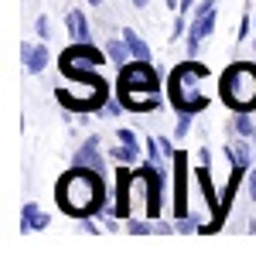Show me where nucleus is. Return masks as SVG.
I'll list each match as a JSON object with an SVG mask.
<instances>
[{
  "instance_id": "1",
  "label": "nucleus",
  "mask_w": 256,
  "mask_h": 256,
  "mask_svg": "<svg viewBox=\"0 0 256 256\" xmlns=\"http://www.w3.org/2000/svg\"><path fill=\"white\" fill-rule=\"evenodd\" d=\"M102 171H92V168H72L68 174L58 181V188H55V198H58V205L68 212V216H92V212H99L102 208V198H106V192H102Z\"/></svg>"
},
{
  "instance_id": "2",
  "label": "nucleus",
  "mask_w": 256,
  "mask_h": 256,
  "mask_svg": "<svg viewBox=\"0 0 256 256\" xmlns=\"http://www.w3.org/2000/svg\"><path fill=\"white\" fill-rule=\"evenodd\" d=\"M218 96L232 113L256 110V65H246V62L229 65L222 72V82H218Z\"/></svg>"
},
{
  "instance_id": "3",
  "label": "nucleus",
  "mask_w": 256,
  "mask_h": 256,
  "mask_svg": "<svg viewBox=\"0 0 256 256\" xmlns=\"http://www.w3.org/2000/svg\"><path fill=\"white\" fill-rule=\"evenodd\" d=\"M205 76H208V68L198 65V62H184V65H178L174 72H171L168 89H171V106H174L178 113H198V110L208 106V99L198 92V82L205 79Z\"/></svg>"
},
{
  "instance_id": "4",
  "label": "nucleus",
  "mask_w": 256,
  "mask_h": 256,
  "mask_svg": "<svg viewBox=\"0 0 256 256\" xmlns=\"http://www.w3.org/2000/svg\"><path fill=\"white\" fill-rule=\"evenodd\" d=\"M120 92H158V72L150 62H126L120 72Z\"/></svg>"
},
{
  "instance_id": "5",
  "label": "nucleus",
  "mask_w": 256,
  "mask_h": 256,
  "mask_svg": "<svg viewBox=\"0 0 256 256\" xmlns=\"http://www.w3.org/2000/svg\"><path fill=\"white\" fill-rule=\"evenodd\" d=\"M216 18H218L216 0H202V4H198L195 20H192V28H188V58H195V55H198V44L216 31Z\"/></svg>"
},
{
  "instance_id": "6",
  "label": "nucleus",
  "mask_w": 256,
  "mask_h": 256,
  "mask_svg": "<svg viewBox=\"0 0 256 256\" xmlns=\"http://www.w3.org/2000/svg\"><path fill=\"white\" fill-rule=\"evenodd\" d=\"M174 218L188 216V154L178 150L174 158Z\"/></svg>"
},
{
  "instance_id": "7",
  "label": "nucleus",
  "mask_w": 256,
  "mask_h": 256,
  "mask_svg": "<svg viewBox=\"0 0 256 256\" xmlns=\"http://www.w3.org/2000/svg\"><path fill=\"white\" fill-rule=\"evenodd\" d=\"M20 62H24V72L41 76V72L48 68L52 55H48V48H44V44H31V41H24V44H20Z\"/></svg>"
},
{
  "instance_id": "8",
  "label": "nucleus",
  "mask_w": 256,
  "mask_h": 256,
  "mask_svg": "<svg viewBox=\"0 0 256 256\" xmlns=\"http://www.w3.org/2000/svg\"><path fill=\"white\" fill-rule=\"evenodd\" d=\"M120 99H123V106L134 110V113H154L160 106L158 92H120Z\"/></svg>"
},
{
  "instance_id": "9",
  "label": "nucleus",
  "mask_w": 256,
  "mask_h": 256,
  "mask_svg": "<svg viewBox=\"0 0 256 256\" xmlns=\"http://www.w3.org/2000/svg\"><path fill=\"white\" fill-rule=\"evenodd\" d=\"M48 222H52V218L44 216L34 202H28V205L20 208V232H41V229H48Z\"/></svg>"
},
{
  "instance_id": "10",
  "label": "nucleus",
  "mask_w": 256,
  "mask_h": 256,
  "mask_svg": "<svg viewBox=\"0 0 256 256\" xmlns=\"http://www.w3.org/2000/svg\"><path fill=\"white\" fill-rule=\"evenodd\" d=\"M76 164L79 168H92V171H102V154H99V137H89L76 150Z\"/></svg>"
},
{
  "instance_id": "11",
  "label": "nucleus",
  "mask_w": 256,
  "mask_h": 256,
  "mask_svg": "<svg viewBox=\"0 0 256 256\" xmlns=\"http://www.w3.org/2000/svg\"><path fill=\"white\" fill-rule=\"evenodd\" d=\"M195 184L202 188V195H205V205L218 212V202H222V198H216V188H212V168H208V164H202V168L195 171Z\"/></svg>"
},
{
  "instance_id": "12",
  "label": "nucleus",
  "mask_w": 256,
  "mask_h": 256,
  "mask_svg": "<svg viewBox=\"0 0 256 256\" xmlns=\"http://www.w3.org/2000/svg\"><path fill=\"white\" fill-rule=\"evenodd\" d=\"M65 28H68V34L76 41H89V20H86L82 10H68L65 14Z\"/></svg>"
},
{
  "instance_id": "13",
  "label": "nucleus",
  "mask_w": 256,
  "mask_h": 256,
  "mask_svg": "<svg viewBox=\"0 0 256 256\" xmlns=\"http://www.w3.org/2000/svg\"><path fill=\"white\" fill-rule=\"evenodd\" d=\"M130 44H126V38H110L106 41V58L113 62V65H126L130 62Z\"/></svg>"
},
{
  "instance_id": "14",
  "label": "nucleus",
  "mask_w": 256,
  "mask_h": 256,
  "mask_svg": "<svg viewBox=\"0 0 256 256\" xmlns=\"http://www.w3.org/2000/svg\"><path fill=\"white\" fill-rule=\"evenodd\" d=\"M123 38H126V44H130V52H134V58H140V62H154V55H150V44L140 38L134 28H126L123 31Z\"/></svg>"
},
{
  "instance_id": "15",
  "label": "nucleus",
  "mask_w": 256,
  "mask_h": 256,
  "mask_svg": "<svg viewBox=\"0 0 256 256\" xmlns=\"http://www.w3.org/2000/svg\"><path fill=\"white\" fill-rule=\"evenodd\" d=\"M137 154H140V147H130V144H116V147L110 150V158L120 160V164H130V160H137Z\"/></svg>"
},
{
  "instance_id": "16",
  "label": "nucleus",
  "mask_w": 256,
  "mask_h": 256,
  "mask_svg": "<svg viewBox=\"0 0 256 256\" xmlns=\"http://www.w3.org/2000/svg\"><path fill=\"white\" fill-rule=\"evenodd\" d=\"M232 130H236L239 137H256V126H253V120L246 116V113H236V120H232Z\"/></svg>"
},
{
  "instance_id": "17",
  "label": "nucleus",
  "mask_w": 256,
  "mask_h": 256,
  "mask_svg": "<svg viewBox=\"0 0 256 256\" xmlns=\"http://www.w3.org/2000/svg\"><path fill=\"white\" fill-rule=\"evenodd\" d=\"M192 116L195 113H178V126H174V140H184L188 130H192Z\"/></svg>"
},
{
  "instance_id": "18",
  "label": "nucleus",
  "mask_w": 256,
  "mask_h": 256,
  "mask_svg": "<svg viewBox=\"0 0 256 256\" xmlns=\"http://www.w3.org/2000/svg\"><path fill=\"white\" fill-rule=\"evenodd\" d=\"M34 34H38L41 41H48V38H52V20L44 18V14H41V18L34 20Z\"/></svg>"
},
{
  "instance_id": "19",
  "label": "nucleus",
  "mask_w": 256,
  "mask_h": 256,
  "mask_svg": "<svg viewBox=\"0 0 256 256\" xmlns=\"http://www.w3.org/2000/svg\"><path fill=\"white\" fill-rule=\"evenodd\" d=\"M116 140H120V144H130V147H137V134H134V130H126V126H120V130H116Z\"/></svg>"
},
{
  "instance_id": "20",
  "label": "nucleus",
  "mask_w": 256,
  "mask_h": 256,
  "mask_svg": "<svg viewBox=\"0 0 256 256\" xmlns=\"http://www.w3.org/2000/svg\"><path fill=\"white\" fill-rule=\"evenodd\" d=\"M250 18H253V14L246 10V14H242V24H239V41H246V38H250Z\"/></svg>"
},
{
  "instance_id": "21",
  "label": "nucleus",
  "mask_w": 256,
  "mask_h": 256,
  "mask_svg": "<svg viewBox=\"0 0 256 256\" xmlns=\"http://www.w3.org/2000/svg\"><path fill=\"white\" fill-rule=\"evenodd\" d=\"M192 7H195V0H181V7H178V14H192Z\"/></svg>"
},
{
  "instance_id": "22",
  "label": "nucleus",
  "mask_w": 256,
  "mask_h": 256,
  "mask_svg": "<svg viewBox=\"0 0 256 256\" xmlns=\"http://www.w3.org/2000/svg\"><path fill=\"white\" fill-rule=\"evenodd\" d=\"M130 232H150V229H147L144 222H130Z\"/></svg>"
},
{
  "instance_id": "23",
  "label": "nucleus",
  "mask_w": 256,
  "mask_h": 256,
  "mask_svg": "<svg viewBox=\"0 0 256 256\" xmlns=\"http://www.w3.org/2000/svg\"><path fill=\"white\" fill-rule=\"evenodd\" d=\"M147 4H150V0H134V7H137V10H144Z\"/></svg>"
},
{
  "instance_id": "24",
  "label": "nucleus",
  "mask_w": 256,
  "mask_h": 256,
  "mask_svg": "<svg viewBox=\"0 0 256 256\" xmlns=\"http://www.w3.org/2000/svg\"><path fill=\"white\" fill-rule=\"evenodd\" d=\"M86 4H89V7H102V0H86Z\"/></svg>"
}]
</instances>
